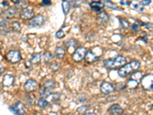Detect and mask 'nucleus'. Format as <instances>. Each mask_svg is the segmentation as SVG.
I'll return each mask as SVG.
<instances>
[{"instance_id":"obj_1","label":"nucleus","mask_w":153,"mask_h":115,"mask_svg":"<svg viewBox=\"0 0 153 115\" xmlns=\"http://www.w3.org/2000/svg\"><path fill=\"white\" fill-rule=\"evenodd\" d=\"M125 62H126L125 57L121 55H117L114 58H110V59L104 61L103 65L105 68L108 69H117L124 66L125 65Z\"/></svg>"},{"instance_id":"obj_2","label":"nucleus","mask_w":153,"mask_h":115,"mask_svg":"<svg viewBox=\"0 0 153 115\" xmlns=\"http://www.w3.org/2000/svg\"><path fill=\"white\" fill-rule=\"evenodd\" d=\"M139 67H140V63L137 61H133L128 64H125L124 66L120 68L118 71V75L122 78H124L131 73L137 71Z\"/></svg>"},{"instance_id":"obj_3","label":"nucleus","mask_w":153,"mask_h":115,"mask_svg":"<svg viewBox=\"0 0 153 115\" xmlns=\"http://www.w3.org/2000/svg\"><path fill=\"white\" fill-rule=\"evenodd\" d=\"M142 71H136L133 73V75L130 77V78L127 81L126 86L131 89H135L138 87L139 83L141 82V80L142 78Z\"/></svg>"},{"instance_id":"obj_4","label":"nucleus","mask_w":153,"mask_h":115,"mask_svg":"<svg viewBox=\"0 0 153 115\" xmlns=\"http://www.w3.org/2000/svg\"><path fill=\"white\" fill-rule=\"evenodd\" d=\"M141 87L144 91H151L153 89V74H148L143 76L141 80Z\"/></svg>"},{"instance_id":"obj_5","label":"nucleus","mask_w":153,"mask_h":115,"mask_svg":"<svg viewBox=\"0 0 153 115\" xmlns=\"http://www.w3.org/2000/svg\"><path fill=\"white\" fill-rule=\"evenodd\" d=\"M45 22V18L41 15H38L33 17L32 19L28 21L27 26L28 28H39Z\"/></svg>"},{"instance_id":"obj_6","label":"nucleus","mask_w":153,"mask_h":115,"mask_svg":"<svg viewBox=\"0 0 153 115\" xmlns=\"http://www.w3.org/2000/svg\"><path fill=\"white\" fill-rule=\"evenodd\" d=\"M9 110L15 115H24L25 114V107L21 102H16L12 105Z\"/></svg>"},{"instance_id":"obj_7","label":"nucleus","mask_w":153,"mask_h":115,"mask_svg":"<svg viewBox=\"0 0 153 115\" xmlns=\"http://www.w3.org/2000/svg\"><path fill=\"white\" fill-rule=\"evenodd\" d=\"M87 50L84 47H79L76 48L73 54V59L75 61H80L83 59V57H85V55L87 54Z\"/></svg>"},{"instance_id":"obj_8","label":"nucleus","mask_w":153,"mask_h":115,"mask_svg":"<svg viewBox=\"0 0 153 115\" xmlns=\"http://www.w3.org/2000/svg\"><path fill=\"white\" fill-rule=\"evenodd\" d=\"M6 57H7L8 61H10L11 63H17L22 59L20 52L16 50L9 52L6 55Z\"/></svg>"},{"instance_id":"obj_9","label":"nucleus","mask_w":153,"mask_h":115,"mask_svg":"<svg viewBox=\"0 0 153 115\" xmlns=\"http://www.w3.org/2000/svg\"><path fill=\"white\" fill-rule=\"evenodd\" d=\"M100 91L103 95H110L114 91V87L110 83L103 81L100 85Z\"/></svg>"},{"instance_id":"obj_10","label":"nucleus","mask_w":153,"mask_h":115,"mask_svg":"<svg viewBox=\"0 0 153 115\" xmlns=\"http://www.w3.org/2000/svg\"><path fill=\"white\" fill-rule=\"evenodd\" d=\"M38 88V83L37 81L32 79L26 81V82L24 85V88L27 92H32L33 91H35Z\"/></svg>"},{"instance_id":"obj_11","label":"nucleus","mask_w":153,"mask_h":115,"mask_svg":"<svg viewBox=\"0 0 153 115\" xmlns=\"http://www.w3.org/2000/svg\"><path fill=\"white\" fill-rule=\"evenodd\" d=\"M34 11L32 9H28V8H25L22 9L20 13V17L22 19L27 20V19H32L34 16Z\"/></svg>"},{"instance_id":"obj_12","label":"nucleus","mask_w":153,"mask_h":115,"mask_svg":"<svg viewBox=\"0 0 153 115\" xmlns=\"http://www.w3.org/2000/svg\"><path fill=\"white\" fill-rule=\"evenodd\" d=\"M91 9L97 13H101L103 12L104 9V4L101 2H91L90 3Z\"/></svg>"},{"instance_id":"obj_13","label":"nucleus","mask_w":153,"mask_h":115,"mask_svg":"<svg viewBox=\"0 0 153 115\" xmlns=\"http://www.w3.org/2000/svg\"><path fill=\"white\" fill-rule=\"evenodd\" d=\"M108 112L110 115H122V114L123 113V110L120 105L116 104L112 105L110 108H109Z\"/></svg>"},{"instance_id":"obj_14","label":"nucleus","mask_w":153,"mask_h":115,"mask_svg":"<svg viewBox=\"0 0 153 115\" xmlns=\"http://www.w3.org/2000/svg\"><path fill=\"white\" fill-rule=\"evenodd\" d=\"M14 83V77L12 75H5L3 78V85L5 88H9Z\"/></svg>"},{"instance_id":"obj_15","label":"nucleus","mask_w":153,"mask_h":115,"mask_svg":"<svg viewBox=\"0 0 153 115\" xmlns=\"http://www.w3.org/2000/svg\"><path fill=\"white\" fill-rule=\"evenodd\" d=\"M97 22L99 23L100 25H105V24H106V23L108 22V21H109V15L106 13L103 12V13H100V14L97 15Z\"/></svg>"},{"instance_id":"obj_16","label":"nucleus","mask_w":153,"mask_h":115,"mask_svg":"<svg viewBox=\"0 0 153 115\" xmlns=\"http://www.w3.org/2000/svg\"><path fill=\"white\" fill-rule=\"evenodd\" d=\"M98 56H97L95 53H93L92 51H89L87 52L84 59L87 63H93L98 60Z\"/></svg>"},{"instance_id":"obj_17","label":"nucleus","mask_w":153,"mask_h":115,"mask_svg":"<svg viewBox=\"0 0 153 115\" xmlns=\"http://www.w3.org/2000/svg\"><path fill=\"white\" fill-rule=\"evenodd\" d=\"M77 42L75 39L71 38V39L66 41L65 43H64V46L67 49H68L70 52V50H76L75 48L77 46Z\"/></svg>"},{"instance_id":"obj_18","label":"nucleus","mask_w":153,"mask_h":115,"mask_svg":"<svg viewBox=\"0 0 153 115\" xmlns=\"http://www.w3.org/2000/svg\"><path fill=\"white\" fill-rule=\"evenodd\" d=\"M17 13V9L15 7H10L7 10H5L4 13V16L7 19H11L13 16H15Z\"/></svg>"},{"instance_id":"obj_19","label":"nucleus","mask_w":153,"mask_h":115,"mask_svg":"<svg viewBox=\"0 0 153 115\" xmlns=\"http://www.w3.org/2000/svg\"><path fill=\"white\" fill-rule=\"evenodd\" d=\"M55 57L58 58V59L63 58V57H64V55H65L64 48L62 47H57L55 48Z\"/></svg>"},{"instance_id":"obj_20","label":"nucleus","mask_w":153,"mask_h":115,"mask_svg":"<svg viewBox=\"0 0 153 115\" xmlns=\"http://www.w3.org/2000/svg\"><path fill=\"white\" fill-rule=\"evenodd\" d=\"M61 6H62L63 13L64 15H68L70 9V3L68 1H62L61 3Z\"/></svg>"},{"instance_id":"obj_21","label":"nucleus","mask_w":153,"mask_h":115,"mask_svg":"<svg viewBox=\"0 0 153 115\" xmlns=\"http://www.w3.org/2000/svg\"><path fill=\"white\" fill-rule=\"evenodd\" d=\"M53 58H54V57H53L52 54L49 52H46L44 53L42 55L43 61L45 63L51 62V61L53 60Z\"/></svg>"},{"instance_id":"obj_22","label":"nucleus","mask_w":153,"mask_h":115,"mask_svg":"<svg viewBox=\"0 0 153 115\" xmlns=\"http://www.w3.org/2000/svg\"><path fill=\"white\" fill-rule=\"evenodd\" d=\"M41 59V55L40 53H35L33 54L31 58V62L32 64H38L40 62Z\"/></svg>"},{"instance_id":"obj_23","label":"nucleus","mask_w":153,"mask_h":115,"mask_svg":"<svg viewBox=\"0 0 153 115\" xmlns=\"http://www.w3.org/2000/svg\"><path fill=\"white\" fill-rule=\"evenodd\" d=\"M43 86L49 89L50 91H52L53 89H55V82L53 80H48L47 81L45 82Z\"/></svg>"},{"instance_id":"obj_24","label":"nucleus","mask_w":153,"mask_h":115,"mask_svg":"<svg viewBox=\"0 0 153 115\" xmlns=\"http://www.w3.org/2000/svg\"><path fill=\"white\" fill-rule=\"evenodd\" d=\"M38 105L39 108H45V107H47V106L48 105V100H45V98H40L38 101Z\"/></svg>"},{"instance_id":"obj_25","label":"nucleus","mask_w":153,"mask_h":115,"mask_svg":"<svg viewBox=\"0 0 153 115\" xmlns=\"http://www.w3.org/2000/svg\"><path fill=\"white\" fill-rule=\"evenodd\" d=\"M60 98V95L58 93H54V94H51V95L49 96L48 98V100L49 101H52V102H55V101H57V100H59Z\"/></svg>"},{"instance_id":"obj_26","label":"nucleus","mask_w":153,"mask_h":115,"mask_svg":"<svg viewBox=\"0 0 153 115\" xmlns=\"http://www.w3.org/2000/svg\"><path fill=\"white\" fill-rule=\"evenodd\" d=\"M12 30L16 32H19L21 31V25L18 22H14L12 23Z\"/></svg>"},{"instance_id":"obj_27","label":"nucleus","mask_w":153,"mask_h":115,"mask_svg":"<svg viewBox=\"0 0 153 115\" xmlns=\"http://www.w3.org/2000/svg\"><path fill=\"white\" fill-rule=\"evenodd\" d=\"M88 108H89L88 105H83V106H80V108H78L77 109V111L79 114H83V113H85L88 110Z\"/></svg>"},{"instance_id":"obj_28","label":"nucleus","mask_w":153,"mask_h":115,"mask_svg":"<svg viewBox=\"0 0 153 115\" xmlns=\"http://www.w3.org/2000/svg\"><path fill=\"white\" fill-rule=\"evenodd\" d=\"M120 22L121 26H122L123 28H127L129 27V22L125 20V19H120Z\"/></svg>"},{"instance_id":"obj_29","label":"nucleus","mask_w":153,"mask_h":115,"mask_svg":"<svg viewBox=\"0 0 153 115\" xmlns=\"http://www.w3.org/2000/svg\"><path fill=\"white\" fill-rule=\"evenodd\" d=\"M104 3H105L106 5H107L108 8H110V9H117V8L116 6V5H114L111 1H104Z\"/></svg>"},{"instance_id":"obj_30","label":"nucleus","mask_w":153,"mask_h":115,"mask_svg":"<svg viewBox=\"0 0 153 115\" xmlns=\"http://www.w3.org/2000/svg\"><path fill=\"white\" fill-rule=\"evenodd\" d=\"M55 36L57 38H60H60H63L65 36V34H64V32H63V30L60 29V30H58V32H56Z\"/></svg>"},{"instance_id":"obj_31","label":"nucleus","mask_w":153,"mask_h":115,"mask_svg":"<svg viewBox=\"0 0 153 115\" xmlns=\"http://www.w3.org/2000/svg\"><path fill=\"white\" fill-rule=\"evenodd\" d=\"M60 68V65L57 62H55L51 65V70L54 71H58Z\"/></svg>"},{"instance_id":"obj_32","label":"nucleus","mask_w":153,"mask_h":115,"mask_svg":"<svg viewBox=\"0 0 153 115\" xmlns=\"http://www.w3.org/2000/svg\"><path fill=\"white\" fill-rule=\"evenodd\" d=\"M151 3L150 0H143V1H141L139 4L140 5H142V6H145V5H148Z\"/></svg>"},{"instance_id":"obj_33","label":"nucleus","mask_w":153,"mask_h":115,"mask_svg":"<svg viewBox=\"0 0 153 115\" xmlns=\"http://www.w3.org/2000/svg\"><path fill=\"white\" fill-rule=\"evenodd\" d=\"M51 4V2L50 0H43L42 2H41V5H50Z\"/></svg>"},{"instance_id":"obj_34","label":"nucleus","mask_w":153,"mask_h":115,"mask_svg":"<svg viewBox=\"0 0 153 115\" xmlns=\"http://www.w3.org/2000/svg\"><path fill=\"white\" fill-rule=\"evenodd\" d=\"M120 4L121 5H130V2L129 1H124V0H122V1H120Z\"/></svg>"},{"instance_id":"obj_35","label":"nucleus","mask_w":153,"mask_h":115,"mask_svg":"<svg viewBox=\"0 0 153 115\" xmlns=\"http://www.w3.org/2000/svg\"><path fill=\"white\" fill-rule=\"evenodd\" d=\"M131 28H132V29H133L134 32H136V31H138L139 25H136V24H133V25H132Z\"/></svg>"},{"instance_id":"obj_36","label":"nucleus","mask_w":153,"mask_h":115,"mask_svg":"<svg viewBox=\"0 0 153 115\" xmlns=\"http://www.w3.org/2000/svg\"><path fill=\"white\" fill-rule=\"evenodd\" d=\"M2 5H3V6H4V5L9 6V4H8V3H6V2H3V3H2Z\"/></svg>"},{"instance_id":"obj_37","label":"nucleus","mask_w":153,"mask_h":115,"mask_svg":"<svg viewBox=\"0 0 153 115\" xmlns=\"http://www.w3.org/2000/svg\"><path fill=\"white\" fill-rule=\"evenodd\" d=\"M84 115H97L94 113H87V114H85Z\"/></svg>"},{"instance_id":"obj_38","label":"nucleus","mask_w":153,"mask_h":115,"mask_svg":"<svg viewBox=\"0 0 153 115\" xmlns=\"http://www.w3.org/2000/svg\"><path fill=\"white\" fill-rule=\"evenodd\" d=\"M3 71H4V68L3 67V65H1V71H0V73H1V74H3Z\"/></svg>"},{"instance_id":"obj_39","label":"nucleus","mask_w":153,"mask_h":115,"mask_svg":"<svg viewBox=\"0 0 153 115\" xmlns=\"http://www.w3.org/2000/svg\"><path fill=\"white\" fill-rule=\"evenodd\" d=\"M152 108H153V104H152Z\"/></svg>"}]
</instances>
